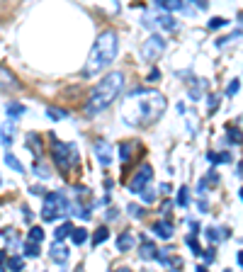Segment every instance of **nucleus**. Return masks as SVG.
<instances>
[{
	"instance_id": "obj_6",
	"label": "nucleus",
	"mask_w": 243,
	"mask_h": 272,
	"mask_svg": "<svg viewBox=\"0 0 243 272\" xmlns=\"http://www.w3.org/2000/svg\"><path fill=\"white\" fill-rule=\"evenodd\" d=\"M153 178V168L149 165V163H144L141 168H139V173L131 178V182H129V192H134V194H141L144 190H146V185L151 182Z\"/></svg>"
},
{
	"instance_id": "obj_9",
	"label": "nucleus",
	"mask_w": 243,
	"mask_h": 272,
	"mask_svg": "<svg viewBox=\"0 0 243 272\" xmlns=\"http://www.w3.org/2000/svg\"><path fill=\"white\" fill-rule=\"evenodd\" d=\"M15 88H17V78L5 66H0V90H15Z\"/></svg>"
},
{
	"instance_id": "obj_3",
	"label": "nucleus",
	"mask_w": 243,
	"mask_h": 272,
	"mask_svg": "<svg viewBox=\"0 0 243 272\" xmlns=\"http://www.w3.org/2000/svg\"><path fill=\"white\" fill-rule=\"evenodd\" d=\"M117 51H120V39L112 30L102 32L95 44H92L90 54H88V61H85V68H83V76L90 78V76H97L100 71H105L112 61L117 59Z\"/></svg>"
},
{
	"instance_id": "obj_28",
	"label": "nucleus",
	"mask_w": 243,
	"mask_h": 272,
	"mask_svg": "<svg viewBox=\"0 0 243 272\" xmlns=\"http://www.w3.org/2000/svg\"><path fill=\"white\" fill-rule=\"evenodd\" d=\"M34 173H37V175H41V178H49V175H51V173H49V168H44L41 163H34Z\"/></svg>"
},
{
	"instance_id": "obj_1",
	"label": "nucleus",
	"mask_w": 243,
	"mask_h": 272,
	"mask_svg": "<svg viewBox=\"0 0 243 272\" xmlns=\"http://www.w3.org/2000/svg\"><path fill=\"white\" fill-rule=\"evenodd\" d=\"M168 107V100L156 90H134L131 95H126L124 107H122V117L129 126H146L156 121Z\"/></svg>"
},
{
	"instance_id": "obj_31",
	"label": "nucleus",
	"mask_w": 243,
	"mask_h": 272,
	"mask_svg": "<svg viewBox=\"0 0 243 272\" xmlns=\"http://www.w3.org/2000/svg\"><path fill=\"white\" fill-rule=\"evenodd\" d=\"M226 25V20L224 17H216V20H209V30H219V27H224Z\"/></svg>"
},
{
	"instance_id": "obj_7",
	"label": "nucleus",
	"mask_w": 243,
	"mask_h": 272,
	"mask_svg": "<svg viewBox=\"0 0 243 272\" xmlns=\"http://www.w3.org/2000/svg\"><path fill=\"white\" fill-rule=\"evenodd\" d=\"M165 51V41L161 39V37H149L144 44H141V56H144V61H156L161 54Z\"/></svg>"
},
{
	"instance_id": "obj_38",
	"label": "nucleus",
	"mask_w": 243,
	"mask_h": 272,
	"mask_svg": "<svg viewBox=\"0 0 243 272\" xmlns=\"http://www.w3.org/2000/svg\"><path fill=\"white\" fill-rule=\"evenodd\" d=\"M241 199H243V190H241Z\"/></svg>"
},
{
	"instance_id": "obj_39",
	"label": "nucleus",
	"mask_w": 243,
	"mask_h": 272,
	"mask_svg": "<svg viewBox=\"0 0 243 272\" xmlns=\"http://www.w3.org/2000/svg\"><path fill=\"white\" fill-rule=\"evenodd\" d=\"M192 2H195V0H192Z\"/></svg>"
},
{
	"instance_id": "obj_8",
	"label": "nucleus",
	"mask_w": 243,
	"mask_h": 272,
	"mask_svg": "<svg viewBox=\"0 0 243 272\" xmlns=\"http://www.w3.org/2000/svg\"><path fill=\"white\" fill-rule=\"evenodd\" d=\"M95 155H97L100 165H110V163H112V146H110L105 139L95 141Z\"/></svg>"
},
{
	"instance_id": "obj_5",
	"label": "nucleus",
	"mask_w": 243,
	"mask_h": 272,
	"mask_svg": "<svg viewBox=\"0 0 243 272\" xmlns=\"http://www.w3.org/2000/svg\"><path fill=\"white\" fill-rule=\"evenodd\" d=\"M54 160L59 163L61 170H71L78 160V153H76V144H54Z\"/></svg>"
},
{
	"instance_id": "obj_22",
	"label": "nucleus",
	"mask_w": 243,
	"mask_h": 272,
	"mask_svg": "<svg viewBox=\"0 0 243 272\" xmlns=\"http://www.w3.org/2000/svg\"><path fill=\"white\" fill-rule=\"evenodd\" d=\"M158 22H161V25H163V27H165V30H178V22H175V20H173V17H168V15H161V17H158Z\"/></svg>"
},
{
	"instance_id": "obj_30",
	"label": "nucleus",
	"mask_w": 243,
	"mask_h": 272,
	"mask_svg": "<svg viewBox=\"0 0 243 272\" xmlns=\"http://www.w3.org/2000/svg\"><path fill=\"white\" fill-rule=\"evenodd\" d=\"M178 204H180V207L187 204V187H180V192H178Z\"/></svg>"
},
{
	"instance_id": "obj_17",
	"label": "nucleus",
	"mask_w": 243,
	"mask_h": 272,
	"mask_svg": "<svg viewBox=\"0 0 243 272\" xmlns=\"http://www.w3.org/2000/svg\"><path fill=\"white\" fill-rule=\"evenodd\" d=\"M5 268H7V270H22V268H25V260H22V258H20V255H12V258H7V263H5Z\"/></svg>"
},
{
	"instance_id": "obj_25",
	"label": "nucleus",
	"mask_w": 243,
	"mask_h": 272,
	"mask_svg": "<svg viewBox=\"0 0 243 272\" xmlns=\"http://www.w3.org/2000/svg\"><path fill=\"white\" fill-rule=\"evenodd\" d=\"M161 7H165V10H170V12H175V10H180L182 2L180 0H163V5Z\"/></svg>"
},
{
	"instance_id": "obj_26",
	"label": "nucleus",
	"mask_w": 243,
	"mask_h": 272,
	"mask_svg": "<svg viewBox=\"0 0 243 272\" xmlns=\"http://www.w3.org/2000/svg\"><path fill=\"white\" fill-rule=\"evenodd\" d=\"M239 88H241V80H231V83H229V88H226V95H229V97H234V95L239 92Z\"/></svg>"
},
{
	"instance_id": "obj_37",
	"label": "nucleus",
	"mask_w": 243,
	"mask_h": 272,
	"mask_svg": "<svg viewBox=\"0 0 243 272\" xmlns=\"http://www.w3.org/2000/svg\"><path fill=\"white\" fill-rule=\"evenodd\" d=\"M153 2H156V5H163V0H153Z\"/></svg>"
},
{
	"instance_id": "obj_11",
	"label": "nucleus",
	"mask_w": 243,
	"mask_h": 272,
	"mask_svg": "<svg viewBox=\"0 0 243 272\" xmlns=\"http://www.w3.org/2000/svg\"><path fill=\"white\" fill-rule=\"evenodd\" d=\"M51 260H56V263H66L68 260V248L61 241H56L51 245Z\"/></svg>"
},
{
	"instance_id": "obj_13",
	"label": "nucleus",
	"mask_w": 243,
	"mask_h": 272,
	"mask_svg": "<svg viewBox=\"0 0 243 272\" xmlns=\"http://www.w3.org/2000/svg\"><path fill=\"white\" fill-rule=\"evenodd\" d=\"M5 112H7V117L15 121V119H20L22 115H25V107L20 105V102H7V107H5Z\"/></svg>"
},
{
	"instance_id": "obj_14",
	"label": "nucleus",
	"mask_w": 243,
	"mask_h": 272,
	"mask_svg": "<svg viewBox=\"0 0 243 272\" xmlns=\"http://www.w3.org/2000/svg\"><path fill=\"white\" fill-rule=\"evenodd\" d=\"M131 248H134V238H131V233L124 231L120 238H117V250H120V253H126V250H131Z\"/></svg>"
},
{
	"instance_id": "obj_21",
	"label": "nucleus",
	"mask_w": 243,
	"mask_h": 272,
	"mask_svg": "<svg viewBox=\"0 0 243 272\" xmlns=\"http://www.w3.org/2000/svg\"><path fill=\"white\" fill-rule=\"evenodd\" d=\"M5 163H7L12 170H17V173H22V170H25V168H22V163H20V160H17L12 153H5Z\"/></svg>"
},
{
	"instance_id": "obj_2",
	"label": "nucleus",
	"mask_w": 243,
	"mask_h": 272,
	"mask_svg": "<svg viewBox=\"0 0 243 272\" xmlns=\"http://www.w3.org/2000/svg\"><path fill=\"white\" fill-rule=\"evenodd\" d=\"M122 92H124V73H120V71L107 73V76L95 85V90L90 92V97H88V102H85V115H88V117H95V115L105 112Z\"/></svg>"
},
{
	"instance_id": "obj_34",
	"label": "nucleus",
	"mask_w": 243,
	"mask_h": 272,
	"mask_svg": "<svg viewBox=\"0 0 243 272\" xmlns=\"http://www.w3.org/2000/svg\"><path fill=\"white\" fill-rule=\"evenodd\" d=\"M158 78H161V73H158V68H153L151 73H149V83H156Z\"/></svg>"
},
{
	"instance_id": "obj_18",
	"label": "nucleus",
	"mask_w": 243,
	"mask_h": 272,
	"mask_svg": "<svg viewBox=\"0 0 243 272\" xmlns=\"http://www.w3.org/2000/svg\"><path fill=\"white\" fill-rule=\"evenodd\" d=\"M71 231H73V226H71V224H61L59 229L54 231V238H56V241H63V238H68V236H71Z\"/></svg>"
},
{
	"instance_id": "obj_29",
	"label": "nucleus",
	"mask_w": 243,
	"mask_h": 272,
	"mask_svg": "<svg viewBox=\"0 0 243 272\" xmlns=\"http://www.w3.org/2000/svg\"><path fill=\"white\" fill-rule=\"evenodd\" d=\"M129 214H131L134 219H141V216H144V209L136 207V204H129Z\"/></svg>"
},
{
	"instance_id": "obj_23",
	"label": "nucleus",
	"mask_w": 243,
	"mask_h": 272,
	"mask_svg": "<svg viewBox=\"0 0 243 272\" xmlns=\"http://www.w3.org/2000/svg\"><path fill=\"white\" fill-rule=\"evenodd\" d=\"M39 245H41V243L27 241V243H25V253H27L30 258H34V255H39Z\"/></svg>"
},
{
	"instance_id": "obj_24",
	"label": "nucleus",
	"mask_w": 243,
	"mask_h": 272,
	"mask_svg": "<svg viewBox=\"0 0 243 272\" xmlns=\"http://www.w3.org/2000/svg\"><path fill=\"white\" fill-rule=\"evenodd\" d=\"M46 115H49V119H66V112H63V110H56V107H49V110H46Z\"/></svg>"
},
{
	"instance_id": "obj_33",
	"label": "nucleus",
	"mask_w": 243,
	"mask_h": 272,
	"mask_svg": "<svg viewBox=\"0 0 243 272\" xmlns=\"http://www.w3.org/2000/svg\"><path fill=\"white\" fill-rule=\"evenodd\" d=\"M207 238H209L212 243L219 241V233H216V229H207Z\"/></svg>"
},
{
	"instance_id": "obj_20",
	"label": "nucleus",
	"mask_w": 243,
	"mask_h": 272,
	"mask_svg": "<svg viewBox=\"0 0 243 272\" xmlns=\"http://www.w3.org/2000/svg\"><path fill=\"white\" fill-rule=\"evenodd\" d=\"M27 241L41 243V241H44V229H41V226H34V229H30V236H27Z\"/></svg>"
},
{
	"instance_id": "obj_12",
	"label": "nucleus",
	"mask_w": 243,
	"mask_h": 272,
	"mask_svg": "<svg viewBox=\"0 0 243 272\" xmlns=\"http://www.w3.org/2000/svg\"><path fill=\"white\" fill-rule=\"evenodd\" d=\"M12 121H5L2 126H0V141H2V146H10L12 144Z\"/></svg>"
},
{
	"instance_id": "obj_15",
	"label": "nucleus",
	"mask_w": 243,
	"mask_h": 272,
	"mask_svg": "<svg viewBox=\"0 0 243 272\" xmlns=\"http://www.w3.org/2000/svg\"><path fill=\"white\" fill-rule=\"evenodd\" d=\"M141 258H144V260L158 258V248H156L153 243H144V245H141Z\"/></svg>"
},
{
	"instance_id": "obj_16",
	"label": "nucleus",
	"mask_w": 243,
	"mask_h": 272,
	"mask_svg": "<svg viewBox=\"0 0 243 272\" xmlns=\"http://www.w3.org/2000/svg\"><path fill=\"white\" fill-rule=\"evenodd\" d=\"M71 241L76 243V245H83V243L88 241V231L85 229H73L71 231Z\"/></svg>"
},
{
	"instance_id": "obj_36",
	"label": "nucleus",
	"mask_w": 243,
	"mask_h": 272,
	"mask_svg": "<svg viewBox=\"0 0 243 272\" xmlns=\"http://www.w3.org/2000/svg\"><path fill=\"white\" fill-rule=\"evenodd\" d=\"M239 265H241V268H243V250H241V253H239Z\"/></svg>"
},
{
	"instance_id": "obj_32",
	"label": "nucleus",
	"mask_w": 243,
	"mask_h": 272,
	"mask_svg": "<svg viewBox=\"0 0 243 272\" xmlns=\"http://www.w3.org/2000/svg\"><path fill=\"white\" fill-rule=\"evenodd\" d=\"M229 141H234V144H241V131L231 129V131H229Z\"/></svg>"
},
{
	"instance_id": "obj_35",
	"label": "nucleus",
	"mask_w": 243,
	"mask_h": 272,
	"mask_svg": "<svg viewBox=\"0 0 243 272\" xmlns=\"http://www.w3.org/2000/svg\"><path fill=\"white\" fill-rule=\"evenodd\" d=\"M7 263V255H5V250H0V268Z\"/></svg>"
},
{
	"instance_id": "obj_10",
	"label": "nucleus",
	"mask_w": 243,
	"mask_h": 272,
	"mask_svg": "<svg viewBox=\"0 0 243 272\" xmlns=\"http://www.w3.org/2000/svg\"><path fill=\"white\" fill-rule=\"evenodd\" d=\"M153 233H156L158 238L168 241V238H173V226H170L168 221H158V224H153Z\"/></svg>"
},
{
	"instance_id": "obj_19",
	"label": "nucleus",
	"mask_w": 243,
	"mask_h": 272,
	"mask_svg": "<svg viewBox=\"0 0 243 272\" xmlns=\"http://www.w3.org/2000/svg\"><path fill=\"white\" fill-rule=\"evenodd\" d=\"M107 238H110V231H107L105 226H102V229H97V231L92 233V243H95V245H100V243H105V241H107Z\"/></svg>"
},
{
	"instance_id": "obj_27",
	"label": "nucleus",
	"mask_w": 243,
	"mask_h": 272,
	"mask_svg": "<svg viewBox=\"0 0 243 272\" xmlns=\"http://www.w3.org/2000/svg\"><path fill=\"white\" fill-rule=\"evenodd\" d=\"M187 245L192 248V253H195V255H200V253H202V248H200V243L195 241V236H187Z\"/></svg>"
},
{
	"instance_id": "obj_4",
	"label": "nucleus",
	"mask_w": 243,
	"mask_h": 272,
	"mask_svg": "<svg viewBox=\"0 0 243 272\" xmlns=\"http://www.w3.org/2000/svg\"><path fill=\"white\" fill-rule=\"evenodd\" d=\"M59 214H68V202L61 192H49L44 197V209H41V216L44 221H54Z\"/></svg>"
}]
</instances>
